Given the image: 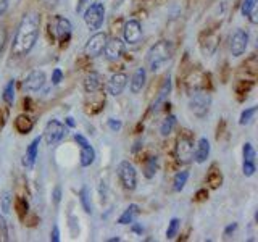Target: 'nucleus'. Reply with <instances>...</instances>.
Wrapping results in <instances>:
<instances>
[{"mask_svg":"<svg viewBox=\"0 0 258 242\" xmlns=\"http://www.w3.org/2000/svg\"><path fill=\"white\" fill-rule=\"evenodd\" d=\"M66 124H68V126H70V128H75V126H76V123H75V120H73L71 117H68V118H66Z\"/></svg>","mask_w":258,"mask_h":242,"instance_id":"50","label":"nucleus"},{"mask_svg":"<svg viewBox=\"0 0 258 242\" xmlns=\"http://www.w3.org/2000/svg\"><path fill=\"white\" fill-rule=\"evenodd\" d=\"M28 210H29V205L24 197L20 196L15 199V212H17L20 220H26V217H28Z\"/></svg>","mask_w":258,"mask_h":242,"instance_id":"31","label":"nucleus"},{"mask_svg":"<svg viewBox=\"0 0 258 242\" xmlns=\"http://www.w3.org/2000/svg\"><path fill=\"white\" fill-rule=\"evenodd\" d=\"M236 229H238V223H233V224H229L228 228L224 229V236H226V238H229V236L233 234Z\"/></svg>","mask_w":258,"mask_h":242,"instance_id":"47","label":"nucleus"},{"mask_svg":"<svg viewBox=\"0 0 258 242\" xmlns=\"http://www.w3.org/2000/svg\"><path fill=\"white\" fill-rule=\"evenodd\" d=\"M102 54H105V59L110 61L118 60L121 55L124 54V42L119 38H112L107 39V44H105V49Z\"/></svg>","mask_w":258,"mask_h":242,"instance_id":"15","label":"nucleus"},{"mask_svg":"<svg viewBox=\"0 0 258 242\" xmlns=\"http://www.w3.org/2000/svg\"><path fill=\"white\" fill-rule=\"evenodd\" d=\"M179 228H181V220H179V218H171L170 223H168L166 239H175L178 236V233H179Z\"/></svg>","mask_w":258,"mask_h":242,"instance_id":"35","label":"nucleus"},{"mask_svg":"<svg viewBox=\"0 0 258 242\" xmlns=\"http://www.w3.org/2000/svg\"><path fill=\"white\" fill-rule=\"evenodd\" d=\"M117 173L126 191H134L138 187V171H136L133 163H129L128 160H123L118 165Z\"/></svg>","mask_w":258,"mask_h":242,"instance_id":"6","label":"nucleus"},{"mask_svg":"<svg viewBox=\"0 0 258 242\" xmlns=\"http://www.w3.org/2000/svg\"><path fill=\"white\" fill-rule=\"evenodd\" d=\"M254 84L255 81H252V80H240L238 82V86H236V92H238L239 96H247V94L252 91Z\"/></svg>","mask_w":258,"mask_h":242,"instance_id":"36","label":"nucleus"},{"mask_svg":"<svg viewBox=\"0 0 258 242\" xmlns=\"http://www.w3.org/2000/svg\"><path fill=\"white\" fill-rule=\"evenodd\" d=\"M54 29H55V36L59 42H61V45H65L70 42L71 33H73V24L71 21L65 18V17H55L54 20Z\"/></svg>","mask_w":258,"mask_h":242,"instance_id":"11","label":"nucleus"},{"mask_svg":"<svg viewBox=\"0 0 258 242\" xmlns=\"http://www.w3.org/2000/svg\"><path fill=\"white\" fill-rule=\"evenodd\" d=\"M8 10V0H0V17H3Z\"/></svg>","mask_w":258,"mask_h":242,"instance_id":"48","label":"nucleus"},{"mask_svg":"<svg viewBox=\"0 0 258 242\" xmlns=\"http://www.w3.org/2000/svg\"><path fill=\"white\" fill-rule=\"evenodd\" d=\"M186 87L189 92L194 91H208L212 89V82H210V75L200 70H192L186 78Z\"/></svg>","mask_w":258,"mask_h":242,"instance_id":"8","label":"nucleus"},{"mask_svg":"<svg viewBox=\"0 0 258 242\" xmlns=\"http://www.w3.org/2000/svg\"><path fill=\"white\" fill-rule=\"evenodd\" d=\"M8 238V224L7 220L3 218V215H0V242H7Z\"/></svg>","mask_w":258,"mask_h":242,"instance_id":"38","label":"nucleus"},{"mask_svg":"<svg viewBox=\"0 0 258 242\" xmlns=\"http://www.w3.org/2000/svg\"><path fill=\"white\" fill-rule=\"evenodd\" d=\"M105 21V7L103 3L100 2H94L91 3L89 7L86 8V12H84V23L89 28V31H99L102 28Z\"/></svg>","mask_w":258,"mask_h":242,"instance_id":"4","label":"nucleus"},{"mask_svg":"<svg viewBox=\"0 0 258 242\" xmlns=\"http://www.w3.org/2000/svg\"><path fill=\"white\" fill-rule=\"evenodd\" d=\"M121 239L119 238H112V239H108V242H119Z\"/></svg>","mask_w":258,"mask_h":242,"instance_id":"51","label":"nucleus"},{"mask_svg":"<svg viewBox=\"0 0 258 242\" xmlns=\"http://www.w3.org/2000/svg\"><path fill=\"white\" fill-rule=\"evenodd\" d=\"M187 180H189V171H178L175 175V180H173V191L181 192L186 187Z\"/></svg>","mask_w":258,"mask_h":242,"instance_id":"30","label":"nucleus"},{"mask_svg":"<svg viewBox=\"0 0 258 242\" xmlns=\"http://www.w3.org/2000/svg\"><path fill=\"white\" fill-rule=\"evenodd\" d=\"M249 47V33L245 29L238 28L229 38V52L233 57H240L245 54Z\"/></svg>","mask_w":258,"mask_h":242,"instance_id":"10","label":"nucleus"},{"mask_svg":"<svg viewBox=\"0 0 258 242\" xmlns=\"http://www.w3.org/2000/svg\"><path fill=\"white\" fill-rule=\"evenodd\" d=\"M176 159L181 165H187L194 160V141L191 134L181 133L176 141Z\"/></svg>","mask_w":258,"mask_h":242,"instance_id":"5","label":"nucleus"},{"mask_svg":"<svg viewBox=\"0 0 258 242\" xmlns=\"http://www.w3.org/2000/svg\"><path fill=\"white\" fill-rule=\"evenodd\" d=\"M8 120V110H3L2 107H0V131L3 129L5 123H7Z\"/></svg>","mask_w":258,"mask_h":242,"instance_id":"43","label":"nucleus"},{"mask_svg":"<svg viewBox=\"0 0 258 242\" xmlns=\"http://www.w3.org/2000/svg\"><path fill=\"white\" fill-rule=\"evenodd\" d=\"M7 39H8V33H7V28H5L3 24H0V54H2L5 44H7Z\"/></svg>","mask_w":258,"mask_h":242,"instance_id":"41","label":"nucleus"},{"mask_svg":"<svg viewBox=\"0 0 258 242\" xmlns=\"http://www.w3.org/2000/svg\"><path fill=\"white\" fill-rule=\"evenodd\" d=\"M39 31H40V17L34 12L26 13L21 18L17 34L13 38L12 55L18 57V59L28 55L34 49L36 42L39 39Z\"/></svg>","mask_w":258,"mask_h":242,"instance_id":"1","label":"nucleus"},{"mask_svg":"<svg viewBox=\"0 0 258 242\" xmlns=\"http://www.w3.org/2000/svg\"><path fill=\"white\" fill-rule=\"evenodd\" d=\"M145 81H147V70L145 68H138V70L134 71L133 78H131L129 81V89L133 94H139L142 89L145 86Z\"/></svg>","mask_w":258,"mask_h":242,"instance_id":"20","label":"nucleus"},{"mask_svg":"<svg viewBox=\"0 0 258 242\" xmlns=\"http://www.w3.org/2000/svg\"><path fill=\"white\" fill-rule=\"evenodd\" d=\"M12 203H13V197L8 191L2 192V197H0V208H2L3 213H10L12 210Z\"/></svg>","mask_w":258,"mask_h":242,"instance_id":"37","label":"nucleus"},{"mask_svg":"<svg viewBox=\"0 0 258 242\" xmlns=\"http://www.w3.org/2000/svg\"><path fill=\"white\" fill-rule=\"evenodd\" d=\"M2 99H3L5 105H7V108L13 107V102H15V80H10L7 84H5Z\"/></svg>","mask_w":258,"mask_h":242,"instance_id":"27","label":"nucleus"},{"mask_svg":"<svg viewBox=\"0 0 258 242\" xmlns=\"http://www.w3.org/2000/svg\"><path fill=\"white\" fill-rule=\"evenodd\" d=\"M96 161V150L91 144L81 145V155H79V163L82 168L91 166L92 163Z\"/></svg>","mask_w":258,"mask_h":242,"instance_id":"25","label":"nucleus"},{"mask_svg":"<svg viewBox=\"0 0 258 242\" xmlns=\"http://www.w3.org/2000/svg\"><path fill=\"white\" fill-rule=\"evenodd\" d=\"M258 112V107H250V108H245L244 112L240 113V118H239V124L240 126H247L250 124L252 121L255 120V115Z\"/></svg>","mask_w":258,"mask_h":242,"instance_id":"32","label":"nucleus"},{"mask_svg":"<svg viewBox=\"0 0 258 242\" xmlns=\"http://www.w3.org/2000/svg\"><path fill=\"white\" fill-rule=\"evenodd\" d=\"M107 39H108L107 33L96 31V33L89 38L86 45H84V54H86V57H89V59H96V57L102 55L105 44H107Z\"/></svg>","mask_w":258,"mask_h":242,"instance_id":"9","label":"nucleus"},{"mask_svg":"<svg viewBox=\"0 0 258 242\" xmlns=\"http://www.w3.org/2000/svg\"><path fill=\"white\" fill-rule=\"evenodd\" d=\"M219 39H221V36H219V33L217 29L208 31V33H205L202 36V39H200V49H202L205 57L215 55V52L218 50Z\"/></svg>","mask_w":258,"mask_h":242,"instance_id":"12","label":"nucleus"},{"mask_svg":"<svg viewBox=\"0 0 258 242\" xmlns=\"http://www.w3.org/2000/svg\"><path fill=\"white\" fill-rule=\"evenodd\" d=\"M52 197H54L55 205L60 203V201H61V187H60V186H57V187L54 189V192H52Z\"/></svg>","mask_w":258,"mask_h":242,"instance_id":"45","label":"nucleus"},{"mask_svg":"<svg viewBox=\"0 0 258 242\" xmlns=\"http://www.w3.org/2000/svg\"><path fill=\"white\" fill-rule=\"evenodd\" d=\"M126 86H128V75H124V73H115L107 84V91L110 96L117 97L119 94H123Z\"/></svg>","mask_w":258,"mask_h":242,"instance_id":"16","label":"nucleus"},{"mask_svg":"<svg viewBox=\"0 0 258 242\" xmlns=\"http://www.w3.org/2000/svg\"><path fill=\"white\" fill-rule=\"evenodd\" d=\"M91 96V101H87V112L89 113H92V115H96L99 112H102L103 110V105H105V97L99 92H92V94H89Z\"/></svg>","mask_w":258,"mask_h":242,"instance_id":"24","label":"nucleus"},{"mask_svg":"<svg viewBox=\"0 0 258 242\" xmlns=\"http://www.w3.org/2000/svg\"><path fill=\"white\" fill-rule=\"evenodd\" d=\"M157 168H159V160H157V157H149V159L144 161V176L147 180L155 178Z\"/></svg>","mask_w":258,"mask_h":242,"instance_id":"29","label":"nucleus"},{"mask_svg":"<svg viewBox=\"0 0 258 242\" xmlns=\"http://www.w3.org/2000/svg\"><path fill=\"white\" fill-rule=\"evenodd\" d=\"M131 224H133V231H134V233L142 236V233H144V228H142L140 224H136V223H131Z\"/></svg>","mask_w":258,"mask_h":242,"instance_id":"49","label":"nucleus"},{"mask_svg":"<svg viewBox=\"0 0 258 242\" xmlns=\"http://www.w3.org/2000/svg\"><path fill=\"white\" fill-rule=\"evenodd\" d=\"M15 128L20 134H29L34 128V121L28 115H18L17 120H15Z\"/></svg>","mask_w":258,"mask_h":242,"instance_id":"26","label":"nucleus"},{"mask_svg":"<svg viewBox=\"0 0 258 242\" xmlns=\"http://www.w3.org/2000/svg\"><path fill=\"white\" fill-rule=\"evenodd\" d=\"M107 124H108V128L113 131V133H118V131L123 128V123H121L119 120H115V118H108Z\"/></svg>","mask_w":258,"mask_h":242,"instance_id":"42","label":"nucleus"},{"mask_svg":"<svg viewBox=\"0 0 258 242\" xmlns=\"http://www.w3.org/2000/svg\"><path fill=\"white\" fill-rule=\"evenodd\" d=\"M170 92H171V78L166 76L165 81H163V84H161L159 94H157L155 101L152 102L150 113H157V112H159V110L161 108V105L166 102V99H168V96H170Z\"/></svg>","mask_w":258,"mask_h":242,"instance_id":"17","label":"nucleus"},{"mask_svg":"<svg viewBox=\"0 0 258 242\" xmlns=\"http://www.w3.org/2000/svg\"><path fill=\"white\" fill-rule=\"evenodd\" d=\"M242 157H244V163H255L257 152L250 142H245L244 147H242Z\"/></svg>","mask_w":258,"mask_h":242,"instance_id":"34","label":"nucleus"},{"mask_svg":"<svg viewBox=\"0 0 258 242\" xmlns=\"http://www.w3.org/2000/svg\"><path fill=\"white\" fill-rule=\"evenodd\" d=\"M191 101H189V108L198 120H203L208 115L210 105H212V96L208 91H194L191 92Z\"/></svg>","mask_w":258,"mask_h":242,"instance_id":"3","label":"nucleus"},{"mask_svg":"<svg viewBox=\"0 0 258 242\" xmlns=\"http://www.w3.org/2000/svg\"><path fill=\"white\" fill-rule=\"evenodd\" d=\"M207 199H208L207 189H200V191L196 194V202H203V201H207Z\"/></svg>","mask_w":258,"mask_h":242,"instance_id":"44","label":"nucleus"},{"mask_svg":"<svg viewBox=\"0 0 258 242\" xmlns=\"http://www.w3.org/2000/svg\"><path fill=\"white\" fill-rule=\"evenodd\" d=\"M175 55V45L170 40H160L155 45L150 47L147 52V65L152 73L159 71L161 66H165Z\"/></svg>","mask_w":258,"mask_h":242,"instance_id":"2","label":"nucleus"},{"mask_svg":"<svg viewBox=\"0 0 258 242\" xmlns=\"http://www.w3.org/2000/svg\"><path fill=\"white\" fill-rule=\"evenodd\" d=\"M139 215H140L139 205L131 203L129 207L126 208L123 213H121V217L118 218V224H131V223H134L136 220H138Z\"/></svg>","mask_w":258,"mask_h":242,"instance_id":"23","label":"nucleus"},{"mask_svg":"<svg viewBox=\"0 0 258 242\" xmlns=\"http://www.w3.org/2000/svg\"><path fill=\"white\" fill-rule=\"evenodd\" d=\"M42 138L39 136V138H34L33 142L28 145V149H26V154L23 157V166L28 168V170H31V168L34 166L36 160H38V155H39V144H40Z\"/></svg>","mask_w":258,"mask_h":242,"instance_id":"18","label":"nucleus"},{"mask_svg":"<svg viewBox=\"0 0 258 242\" xmlns=\"http://www.w3.org/2000/svg\"><path fill=\"white\" fill-rule=\"evenodd\" d=\"M178 123V120L175 115H168V117L161 121V124H160V134L163 136V138H168L171 133H173V129H175V126Z\"/></svg>","mask_w":258,"mask_h":242,"instance_id":"28","label":"nucleus"},{"mask_svg":"<svg viewBox=\"0 0 258 242\" xmlns=\"http://www.w3.org/2000/svg\"><path fill=\"white\" fill-rule=\"evenodd\" d=\"M208 157H210V142L207 138H200L196 145V150H194V160L202 165V163L208 160Z\"/></svg>","mask_w":258,"mask_h":242,"instance_id":"21","label":"nucleus"},{"mask_svg":"<svg viewBox=\"0 0 258 242\" xmlns=\"http://www.w3.org/2000/svg\"><path fill=\"white\" fill-rule=\"evenodd\" d=\"M123 34H124V42L129 45H136L139 44L142 39V24L139 20H129L126 21L124 28H123Z\"/></svg>","mask_w":258,"mask_h":242,"instance_id":"14","label":"nucleus"},{"mask_svg":"<svg viewBox=\"0 0 258 242\" xmlns=\"http://www.w3.org/2000/svg\"><path fill=\"white\" fill-rule=\"evenodd\" d=\"M61 81H63V71L60 68H55V70L52 71V84H54V86H59Z\"/></svg>","mask_w":258,"mask_h":242,"instance_id":"40","label":"nucleus"},{"mask_svg":"<svg viewBox=\"0 0 258 242\" xmlns=\"http://www.w3.org/2000/svg\"><path fill=\"white\" fill-rule=\"evenodd\" d=\"M47 81L45 78V73L42 70H33L29 73L28 76L24 78L23 81V89L26 92H39L42 87H44V84Z\"/></svg>","mask_w":258,"mask_h":242,"instance_id":"13","label":"nucleus"},{"mask_svg":"<svg viewBox=\"0 0 258 242\" xmlns=\"http://www.w3.org/2000/svg\"><path fill=\"white\" fill-rule=\"evenodd\" d=\"M50 241L52 242H60V229H59V226H54V229H52V233H50Z\"/></svg>","mask_w":258,"mask_h":242,"instance_id":"46","label":"nucleus"},{"mask_svg":"<svg viewBox=\"0 0 258 242\" xmlns=\"http://www.w3.org/2000/svg\"><path fill=\"white\" fill-rule=\"evenodd\" d=\"M102 87H103L102 75L97 71L89 73V75L86 76V80H84V91H86L87 94H92V92H99Z\"/></svg>","mask_w":258,"mask_h":242,"instance_id":"19","label":"nucleus"},{"mask_svg":"<svg viewBox=\"0 0 258 242\" xmlns=\"http://www.w3.org/2000/svg\"><path fill=\"white\" fill-rule=\"evenodd\" d=\"M68 128L59 120H50L49 123L45 124L44 129V141L47 145H55L59 142L63 141V138L66 136Z\"/></svg>","mask_w":258,"mask_h":242,"instance_id":"7","label":"nucleus"},{"mask_svg":"<svg viewBox=\"0 0 258 242\" xmlns=\"http://www.w3.org/2000/svg\"><path fill=\"white\" fill-rule=\"evenodd\" d=\"M254 8H255V0H242V7H240L242 17L249 18V15Z\"/></svg>","mask_w":258,"mask_h":242,"instance_id":"39","label":"nucleus"},{"mask_svg":"<svg viewBox=\"0 0 258 242\" xmlns=\"http://www.w3.org/2000/svg\"><path fill=\"white\" fill-rule=\"evenodd\" d=\"M79 201L84 208V212L91 215L92 213V205H91V196H89V189L86 186H82V189L79 191Z\"/></svg>","mask_w":258,"mask_h":242,"instance_id":"33","label":"nucleus"},{"mask_svg":"<svg viewBox=\"0 0 258 242\" xmlns=\"http://www.w3.org/2000/svg\"><path fill=\"white\" fill-rule=\"evenodd\" d=\"M205 182L208 184L210 189L221 187V184H223V173H221L219 166L217 165V163H213V165L210 166V170L207 173V178H205Z\"/></svg>","mask_w":258,"mask_h":242,"instance_id":"22","label":"nucleus"}]
</instances>
